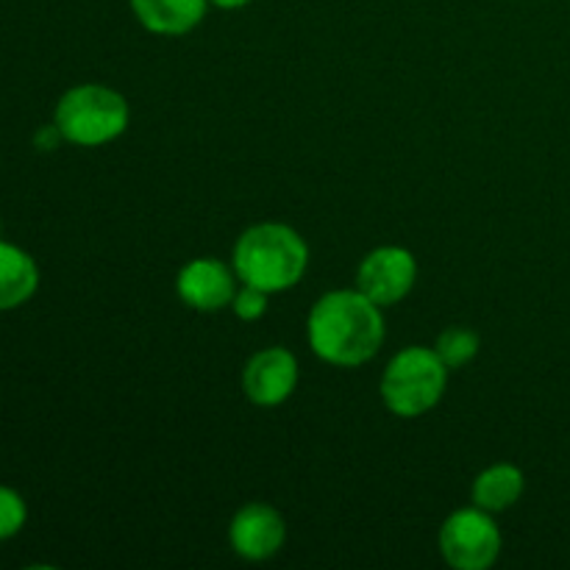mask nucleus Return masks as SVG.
<instances>
[{
	"label": "nucleus",
	"mask_w": 570,
	"mask_h": 570,
	"mask_svg": "<svg viewBox=\"0 0 570 570\" xmlns=\"http://www.w3.org/2000/svg\"><path fill=\"white\" fill-rule=\"evenodd\" d=\"M298 387V360L282 345L262 348L245 362L243 393L254 406H282Z\"/></svg>",
	"instance_id": "8"
},
{
	"label": "nucleus",
	"mask_w": 570,
	"mask_h": 570,
	"mask_svg": "<svg viewBox=\"0 0 570 570\" xmlns=\"http://www.w3.org/2000/svg\"><path fill=\"white\" fill-rule=\"evenodd\" d=\"M479 348H482V340H479V334L473 328L465 326L445 328V332H440L438 343H434V351L449 365V371L465 367L468 362L476 360Z\"/></svg>",
	"instance_id": "13"
},
{
	"label": "nucleus",
	"mask_w": 570,
	"mask_h": 570,
	"mask_svg": "<svg viewBox=\"0 0 570 570\" xmlns=\"http://www.w3.org/2000/svg\"><path fill=\"white\" fill-rule=\"evenodd\" d=\"M523 490H527V476H523L521 468L512 465V462H495L473 479L471 495L473 504L499 515V512L512 510L521 501Z\"/></svg>",
	"instance_id": "12"
},
{
	"label": "nucleus",
	"mask_w": 570,
	"mask_h": 570,
	"mask_svg": "<svg viewBox=\"0 0 570 570\" xmlns=\"http://www.w3.org/2000/svg\"><path fill=\"white\" fill-rule=\"evenodd\" d=\"M387 337L382 306L360 289H332L321 295L306 317L312 354L334 367L367 365Z\"/></svg>",
	"instance_id": "1"
},
{
	"label": "nucleus",
	"mask_w": 570,
	"mask_h": 570,
	"mask_svg": "<svg viewBox=\"0 0 570 570\" xmlns=\"http://www.w3.org/2000/svg\"><path fill=\"white\" fill-rule=\"evenodd\" d=\"M228 309H232L234 315L245 323L259 321V317H265V312H267V293L259 287H250V284H243V289H237V295H234V301Z\"/></svg>",
	"instance_id": "15"
},
{
	"label": "nucleus",
	"mask_w": 570,
	"mask_h": 570,
	"mask_svg": "<svg viewBox=\"0 0 570 570\" xmlns=\"http://www.w3.org/2000/svg\"><path fill=\"white\" fill-rule=\"evenodd\" d=\"M449 387V365L438 356L434 348L423 345H406L404 351L387 362L379 382L384 406L395 417L415 421L426 415L443 401Z\"/></svg>",
	"instance_id": "4"
},
{
	"label": "nucleus",
	"mask_w": 570,
	"mask_h": 570,
	"mask_svg": "<svg viewBox=\"0 0 570 570\" xmlns=\"http://www.w3.org/2000/svg\"><path fill=\"white\" fill-rule=\"evenodd\" d=\"M131 122V106L117 89L104 83H78L59 98L53 126L65 142L78 148H100L122 137Z\"/></svg>",
	"instance_id": "3"
},
{
	"label": "nucleus",
	"mask_w": 570,
	"mask_h": 570,
	"mask_svg": "<svg viewBox=\"0 0 570 570\" xmlns=\"http://www.w3.org/2000/svg\"><path fill=\"white\" fill-rule=\"evenodd\" d=\"M237 278L267 295L301 284L309 267V245L287 223H256L245 228L232 250Z\"/></svg>",
	"instance_id": "2"
},
{
	"label": "nucleus",
	"mask_w": 570,
	"mask_h": 570,
	"mask_svg": "<svg viewBox=\"0 0 570 570\" xmlns=\"http://www.w3.org/2000/svg\"><path fill=\"white\" fill-rule=\"evenodd\" d=\"M237 273L215 256H200L187 262L176 276V293L189 309L220 312L232 306L237 295Z\"/></svg>",
	"instance_id": "9"
},
{
	"label": "nucleus",
	"mask_w": 570,
	"mask_h": 570,
	"mask_svg": "<svg viewBox=\"0 0 570 570\" xmlns=\"http://www.w3.org/2000/svg\"><path fill=\"white\" fill-rule=\"evenodd\" d=\"M228 543L239 560H273L287 543V521L276 507L265 504V501H250L234 512L232 523H228Z\"/></svg>",
	"instance_id": "7"
},
{
	"label": "nucleus",
	"mask_w": 570,
	"mask_h": 570,
	"mask_svg": "<svg viewBox=\"0 0 570 570\" xmlns=\"http://www.w3.org/2000/svg\"><path fill=\"white\" fill-rule=\"evenodd\" d=\"M248 3H254V0H209V6H217V9H223V11L245 9Z\"/></svg>",
	"instance_id": "17"
},
{
	"label": "nucleus",
	"mask_w": 570,
	"mask_h": 570,
	"mask_svg": "<svg viewBox=\"0 0 570 570\" xmlns=\"http://www.w3.org/2000/svg\"><path fill=\"white\" fill-rule=\"evenodd\" d=\"M59 142H65V137H61L59 128H56L53 122H50V126H45V128H39L37 137H33V145H37L39 150H56V145H59Z\"/></svg>",
	"instance_id": "16"
},
{
	"label": "nucleus",
	"mask_w": 570,
	"mask_h": 570,
	"mask_svg": "<svg viewBox=\"0 0 570 570\" xmlns=\"http://www.w3.org/2000/svg\"><path fill=\"white\" fill-rule=\"evenodd\" d=\"M440 554L454 570H488L501 554V529L493 512L462 507L440 527Z\"/></svg>",
	"instance_id": "5"
},
{
	"label": "nucleus",
	"mask_w": 570,
	"mask_h": 570,
	"mask_svg": "<svg viewBox=\"0 0 570 570\" xmlns=\"http://www.w3.org/2000/svg\"><path fill=\"white\" fill-rule=\"evenodd\" d=\"M28 523V504L14 488L0 484V543L17 538Z\"/></svg>",
	"instance_id": "14"
},
{
	"label": "nucleus",
	"mask_w": 570,
	"mask_h": 570,
	"mask_svg": "<svg viewBox=\"0 0 570 570\" xmlns=\"http://www.w3.org/2000/svg\"><path fill=\"white\" fill-rule=\"evenodd\" d=\"M417 282V259L401 245L373 248L356 271V289L382 309L401 304Z\"/></svg>",
	"instance_id": "6"
},
{
	"label": "nucleus",
	"mask_w": 570,
	"mask_h": 570,
	"mask_svg": "<svg viewBox=\"0 0 570 570\" xmlns=\"http://www.w3.org/2000/svg\"><path fill=\"white\" fill-rule=\"evenodd\" d=\"M134 17L156 37H184L204 22L209 0H128Z\"/></svg>",
	"instance_id": "10"
},
{
	"label": "nucleus",
	"mask_w": 570,
	"mask_h": 570,
	"mask_svg": "<svg viewBox=\"0 0 570 570\" xmlns=\"http://www.w3.org/2000/svg\"><path fill=\"white\" fill-rule=\"evenodd\" d=\"M39 289V265L26 248L0 239V312L26 306Z\"/></svg>",
	"instance_id": "11"
}]
</instances>
